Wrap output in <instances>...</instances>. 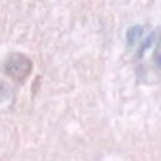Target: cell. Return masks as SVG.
I'll return each instance as SVG.
<instances>
[{
  "label": "cell",
  "instance_id": "2",
  "mask_svg": "<svg viewBox=\"0 0 161 161\" xmlns=\"http://www.w3.org/2000/svg\"><path fill=\"white\" fill-rule=\"evenodd\" d=\"M142 31H143L142 26H132V28L129 29V32H127V42H129V45H134V42L140 39Z\"/></svg>",
  "mask_w": 161,
  "mask_h": 161
},
{
  "label": "cell",
  "instance_id": "1",
  "mask_svg": "<svg viewBox=\"0 0 161 161\" xmlns=\"http://www.w3.org/2000/svg\"><path fill=\"white\" fill-rule=\"evenodd\" d=\"M31 69H32V61L28 57L21 55V53L10 55L5 63V73L16 82H23V80L28 79Z\"/></svg>",
  "mask_w": 161,
  "mask_h": 161
}]
</instances>
